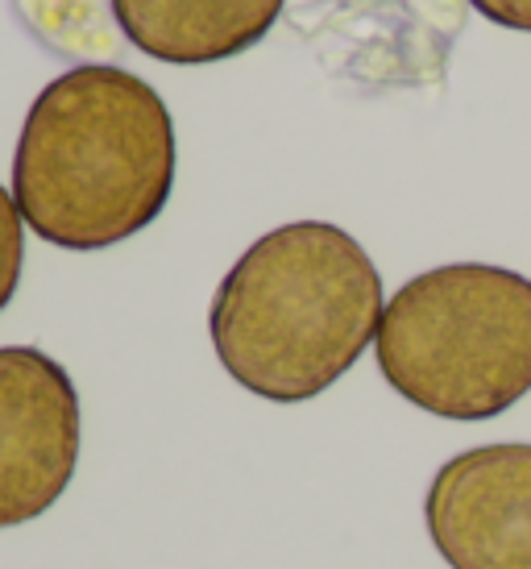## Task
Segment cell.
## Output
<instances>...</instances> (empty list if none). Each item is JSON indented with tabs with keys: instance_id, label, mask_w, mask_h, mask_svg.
Segmentation results:
<instances>
[{
	"instance_id": "obj_6",
	"label": "cell",
	"mask_w": 531,
	"mask_h": 569,
	"mask_svg": "<svg viewBox=\"0 0 531 569\" xmlns=\"http://www.w3.org/2000/svg\"><path fill=\"white\" fill-rule=\"evenodd\" d=\"M287 0H112L117 26L158 63H220L258 47Z\"/></svg>"
},
{
	"instance_id": "obj_2",
	"label": "cell",
	"mask_w": 531,
	"mask_h": 569,
	"mask_svg": "<svg viewBox=\"0 0 531 569\" xmlns=\"http://www.w3.org/2000/svg\"><path fill=\"white\" fill-rule=\"evenodd\" d=\"M382 320V274L341 224L270 229L220 279L208 332L224 375L270 403H303L349 375Z\"/></svg>"
},
{
	"instance_id": "obj_7",
	"label": "cell",
	"mask_w": 531,
	"mask_h": 569,
	"mask_svg": "<svg viewBox=\"0 0 531 569\" xmlns=\"http://www.w3.org/2000/svg\"><path fill=\"white\" fill-rule=\"evenodd\" d=\"M21 21L63 59H88V54H112L117 30H112V0H13Z\"/></svg>"
},
{
	"instance_id": "obj_8",
	"label": "cell",
	"mask_w": 531,
	"mask_h": 569,
	"mask_svg": "<svg viewBox=\"0 0 531 569\" xmlns=\"http://www.w3.org/2000/svg\"><path fill=\"white\" fill-rule=\"evenodd\" d=\"M21 212L17 200L0 188V312L21 287V267H26V229H21Z\"/></svg>"
},
{
	"instance_id": "obj_5",
	"label": "cell",
	"mask_w": 531,
	"mask_h": 569,
	"mask_svg": "<svg viewBox=\"0 0 531 569\" xmlns=\"http://www.w3.org/2000/svg\"><path fill=\"white\" fill-rule=\"evenodd\" d=\"M423 520L449 569H531V441L449 458L428 487Z\"/></svg>"
},
{
	"instance_id": "obj_9",
	"label": "cell",
	"mask_w": 531,
	"mask_h": 569,
	"mask_svg": "<svg viewBox=\"0 0 531 569\" xmlns=\"http://www.w3.org/2000/svg\"><path fill=\"white\" fill-rule=\"evenodd\" d=\"M485 21H494L502 30L531 33V0H469Z\"/></svg>"
},
{
	"instance_id": "obj_4",
	"label": "cell",
	"mask_w": 531,
	"mask_h": 569,
	"mask_svg": "<svg viewBox=\"0 0 531 569\" xmlns=\"http://www.w3.org/2000/svg\"><path fill=\"white\" fill-rule=\"evenodd\" d=\"M71 375L33 346H0V532L47 516L79 466Z\"/></svg>"
},
{
	"instance_id": "obj_3",
	"label": "cell",
	"mask_w": 531,
	"mask_h": 569,
	"mask_svg": "<svg viewBox=\"0 0 531 569\" xmlns=\"http://www.w3.org/2000/svg\"><path fill=\"white\" fill-rule=\"evenodd\" d=\"M374 353L407 403L494 420L531 391V279L485 262L423 270L382 308Z\"/></svg>"
},
{
	"instance_id": "obj_1",
	"label": "cell",
	"mask_w": 531,
	"mask_h": 569,
	"mask_svg": "<svg viewBox=\"0 0 531 569\" xmlns=\"http://www.w3.org/2000/svg\"><path fill=\"white\" fill-rule=\"evenodd\" d=\"M174 188V121L150 83L109 63L50 80L13 154L21 221L59 250H109L141 233Z\"/></svg>"
}]
</instances>
